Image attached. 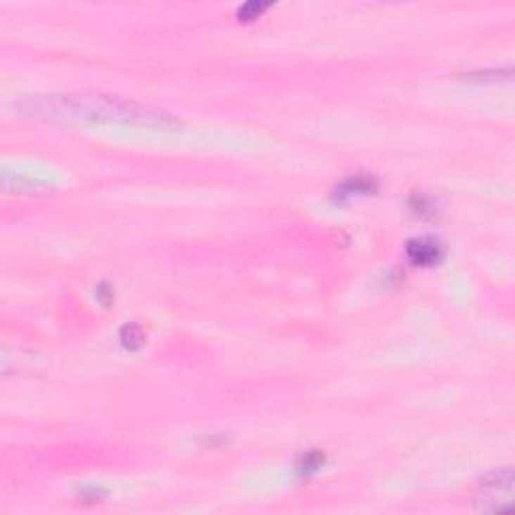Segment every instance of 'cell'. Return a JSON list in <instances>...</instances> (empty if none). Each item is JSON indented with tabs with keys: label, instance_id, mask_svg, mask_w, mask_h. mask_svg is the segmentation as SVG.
<instances>
[{
	"label": "cell",
	"instance_id": "cell-6",
	"mask_svg": "<svg viewBox=\"0 0 515 515\" xmlns=\"http://www.w3.org/2000/svg\"><path fill=\"white\" fill-rule=\"evenodd\" d=\"M268 6H270V2L250 0V2H246L243 6L238 8V18H240V20H254V18H258V16L262 15Z\"/></svg>",
	"mask_w": 515,
	"mask_h": 515
},
{
	"label": "cell",
	"instance_id": "cell-8",
	"mask_svg": "<svg viewBox=\"0 0 515 515\" xmlns=\"http://www.w3.org/2000/svg\"><path fill=\"white\" fill-rule=\"evenodd\" d=\"M411 210L415 212L417 215L425 217V215H433V201L423 196V193H415L413 200H411Z\"/></svg>",
	"mask_w": 515,
	"mask_h": 515
},
{
	"label": "cell",
	"instance_id": "cell-5",
	"mask_svg": "<svg viewBox=\"0 0 515 515\" xmlns=\"http://www.w3.org/2000/svg\"><path fill=\"white\" fill-rule=\"evenodd\" d=\"M121 344L127 348V350H139L145 344V332L139 324L135 322H129L121 329Z\"/></svg>",
	"mask_w": 515,
	"mask_h": 515
},
{
	"label": "cell",
	"instance_id": "cell-1",
	"mask_svg": "<svg viewBox=\"0 0 515 515\" xmlns=\"http://www.w3.org/2000/svg\"><path fill=\"white\" fill-rule=\"evenodd\" d=\"M15 107L30 117L67 123L123 125L151 131H173L182 125L170 111L111 95H30L16 101Z\"/></svg>",
	"mask_w": 515,
	"mask_h": 515
},
{
	"label": "cell",
	"instance_id": "cell-4",
	"mask_svg": "<svg viewBox=\"0 0 515 515\" xmlns=\"http://www.w3.org/2000/svg\"><path fill=\"white\" fill-rule=\"evenodd\" d=\"M376 179L372 175H355V177H348L341 187L336 189V196L338 198H350V196H369L376 191Z\"/></svg>",
	"mask_w": 515,
	"mask_h": 515
},
{
	"label": "cell",
	"instance_id": "cell-2",
	"mask_svg": "<svg viewBox=\"0 0 515 515\" xmlns=\"http://www.w3.org/2000/svg\"><path fill=\"white\" fill-rule=\"evenodd\" d=\"M514 497V469L505 467L501 471H493L479 483V491L475 493V507L479 511L497 514L511 507Z\"/></svg>",
	"mask_w": 515,
	"mask_h": 515
},
{
	"label": "cell",
	"instance_id": "cell-7",
	"mask_svg": "<svg viewBox=\"0 0 515 515\" xmlns=\"http://www.w3.org/2000/svg\"><path fill=\"white\" fill-rule=\"evenodd\" d=\"M322 465H324V455L320 451H310L302 457L298 469H300L302 475H310V473L318 471Z\"/></svg>",
	"mask_w": 515,
	"mask_h": 515
},
{
	"label": "cell",
	"instance_id": "cell-3",
	"mask_svg": "<svg viewBox=\"0 0 515 515\" xmlns=\"http://www.w3.org/2000/svg\"><path fill=\"white\" fill-rule=\"evenodd\" d=\"M445 250L439 240L423 236V238H413L407 243V256L411 258V262L417 266H433L437 262H441Z\"/></svg>",
	"mask_w": 515,
	"mask_h": 515
}]
</instances>
